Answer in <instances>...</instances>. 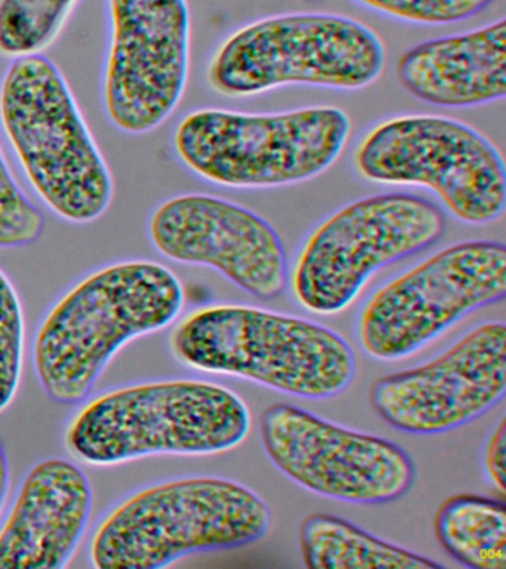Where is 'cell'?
<instances>
[{"label":"cell","mask_w":506,"mask_h":569,"mask_svg":"<svg viewBox=\"0 0 506 569\" xmlns=\"http://www.w3.org/2000/svg\"><path fill=\"white\" fill-rule=\"evenodd\" d=\"M183 305L180 279L159 262L121 261L92 271L39 325L33 341L39 385L54 402H81L121 347L167 328Z\"/></svg>","instance_id":"cell-1"},{"label":"cell","mask_w":506,"mask_h":569,"mask_svg":"<svg viewBox=\"0 0 506 569\" xmlns=\"http://www.w3.org/2000/svg\"><path fill=\"white\" fill-rule=\"evenodd\" d=\"M170 349L186 367L246 378L297 398H333L355 376L354 351L339 333L250 306L199 307L171 332Z\"/></svg>","instance_id":"cell-2"},{"label":"cell","mask_w":506,"mask_h":569,"mask_svg":"<svg viewBox=\"0 0 506 569\" xmlns=\"http://www.w3.org/2000/svg\"><path fill=\"white\" fill-rule=\"evenodd\" d=\"M0 123L39 199L61 220L90 224L113 199L112 173L59 67L12 60L0 83Z\"/></svg>","instance_id":"cell-3"},{"label":"cell","mask_w":506,"mask_h":569,"mask_svg":"<svg viewBox=\"0 0 506 569\" xmlns=\"http://www.w3.org/2000/svg\"><path fill=\"white\" fill-rule=\"evenodd\" d=\"M350 119L335 106L277 113L202 107L176 124V158L208 184L235 190L279 189L321 176L348 144Z\"/></svg>","instance_id":"cell-4"},{"label":"cell","mask_w":506,"mask_h":569,"mask_svg":"<svg viewBox=\"0 0 506 569\" xmlns=\"http://www.w3.org/2000/svg\"><path fill=\"white\" fill-rule=\"evenodd\" d=\"M244 400L215 382L168 380L112 390L73 417L65 445L77 460L119 465L149 456H204L237 448L250 433Z\"/></svg>","instance_id":"cell-5"},{"label":"cell","mask_w":506,"mask_h":569,"mask_svg":"<svg viewBox=\"0 0 506 569\" xmlns=\"http://www.w3.org/2000/svg\"><path fill=\"white\" fill-rule=\"evenodd\" d=\"M385 62L384 42L361 21L330 12H286L226 34L208 58L206 82L228 98L295 84L359 91L380 78Z\"/></svg>","instance_id":"cell-6"},{"label":"cell","mask_w":506,"mask_h":569,"mask_svg":"<svg viewBox=\"0 0 506 569\" xmlns=\"http://www.w3.org/2000/svg\"><path fill=\"white\" fill-rule=\"evenodd\" d=\"M269 527L268 505L246 485L208 476L170 480L119 502L96 529L90 559L99 569H158L251 545Z\"/></svg>","instance_id":"cell-7"},{"label":"cell","mask_w":506,"mask_h":569,"mask_svg":"<svg viewBox=\"0 0 506 569\" xmlns=\"http://www.w3.org/2000/svg\"><path fill=\"white\" fill-rule=\"evenodd\" d=\"M446 230V213L421 196H366L305 236L288 264L287 287L310 313H339L377 270L433 247Z\"/></svg>","instance_id":"cell-8"},{"label":"cell","mask_w":506,"mask_h":569,"mask_svg":"<svg viewBox=\"0 0 506 569\" xmlns=\"http://www.w3.org/2000/svg\"><path fill=\"white\" fill-rule=\"evenodd\" d=\"M350 160L363 180L429 190L464 224H490L504 216V159L483 133L459 120L390 116L361 133Z\"/></svg>","instance_id":"cell-9"},{"label":"cell","mask_w":506,"mask_h":569,"mask_svg":"<svg viewBox=\"0 0 506 569\" xmlns=\"http://www.w3.org/2000/svg\"><path fill=\"white\" fill-rule=\"evenodd\" d=\"M505 296V244L466 240L377 288L358 311L355 337L373 359L407 358L457 320Z\"/></svg>","instance_id":"cell-10"},{"label":"cell","mask_w":506,"mask_h":569,"mask_svg":"<svg viewBox=\"0 0 506 569\" xmlns=\"http://www.w3.org/2000/svg\"><path fill=\"white\" fill-rule=\"evenodd\" d=\"M266 456L292 482L354 505L397 501L415 482L399 445L324 420L295 405L275 403L260 417Z\"/></svg>","instance_id":"cell-11"},{"label":"cell","mask_w":506,"mask_h":569,"mask_svg":"<svg viewBox=\"0 0 506 569\" xmlns=\"http://www.w3.org/2000/svg\"><path fill=\"white\" fill-rule=\"evenodd\" d=\"M106 114L119 131H155L177 109L189 78L188 0H106Z\"/></svg>","instance_id":"cell-12"},{"label":"cell","mask_w":506,"mask_h":569,"mask_svg":"<svg viewBox=\"0 0 506 569\" xmlns=\"http://www.w3.org/2000/svg\"><path fill=\"white\" fill-rule=\"evenodd\" d=\"M506 393V327L478 325L437 358L373 382L377 416L408 435H438L477 420Z\"/></svg>","instance_id":"cell-13"},{"label":"cell","mask_w":506,"mask_h":569,"mask_svg":"<svg viewBox=\"0 0 506 569\" xmlns=\"http://www.w3.org/2000/svg\"><path fill=\"white\" fill-rule=\"evenodd\" d=\"M148 231L167 260L211 267L257 300H275L286 291L288 261L277 231L232 200L172 196L150 213Z\"/></svg>","instance_id":"cell-14"},{"label":"cell","mask_w":506,"mask_h":569,"mask_svg":"<svg viewBox=\"0 0 506 569\" xmlns=\"http://www.w3.org/2000/svg\"><path fill=\"white\" fill-rule=\"evenodd\" d=\"M91 507V487L81 467L63 458L34 465L0 528V569L68 567Z\"/></svg>","instance_id":"cell-15"},{"label":"cell","mask_w":506,"mask_h":569,"mask_svg":"<svg viewBox=\"0 0 506 569\" xmlns=\"http://www.w3.org/2000/svg\"><path fill=\"white\" fill-rule=\"evenodd\" d=\"M398 82L416 100L444 109L493 104L506 96V20L425 40L397 61Z\"/></svg>","instance_id":"cell-16"},{"label":"cell","mask_w":506,"mask_h":569,"mask_svg":"<svg viewBox=\"0 0 506 569\" xmlns=\"http://www.w3.org/2000/svg\"><path fill=\"white\" fill-rule=\"evenodd\" d=\"M299 542L304 562L310 569L443 568L435 560L380 540L333 515H309L300 525Z\"/></svg>","instance_id":"cell-17"},{"label":"cell","mask_w":506,"mask_h":569,"mask_svg":"<svg viewBox=\"0 0 506 569\" xmlns=\"http://www.w3.org/2000/svg\"><path fill=\"white\" fill-rule=\"evenodd\" d=\"M435 537L452 559L473 569L506 568V507L495 498L459 493L438 507Z\"/></svg>","instance_id":"cell-18"},{"label":"cell","mask_w":506,"mask_h":569,"mask_svg":"<svg viewBox=\"0 0 506 569\" xmlns=\"http://www.w3.org/2000/svg\"><path fill=\"white\" fill-rule=\"evenodd\" d=\"M78 0H0V56H39L57 39Z\"/></svg>","instance_id":"cell-19"},{"label":"cell","mask_w":506,"mask_h":569,"mask_svg":"<svg viewBox=\"0 0 506 569\" xmlns=\"http://www.w3.org/2000/svg\"><path fill=\"white\" fill-rule=\"evenodd\" d=\"M24 351V316L14 284L0 270V412L19 390Z\"/></svg>","instance_id":"cell-20"},{"label":"cell","mask_w":506,"mask_h":569,"mask_svg":"<svg viewBox=\"0 0 506 569\" xmlns=\"http://www.w3.org/2000/svg\"><path fill=\"white\" fill-rule=\"evenodd\" d=\"M389 20L411 26H448L470 20L496 0H353Z\"/></svg>","instance_id":"cell-21"},{"label":"cell","mask_w":506,"mask_h":569,"mask_svg":"<svg viewBox=\"0 0 506 569\" xmlns=\"http://www.w3.org/2000/svg\"><path fill=\"white\" fill-rule=\"evenodd\" d=\"M41 211L23 193L0 149V248L33 243L41 236Z\"/></svg>","instance_id":"cell-22"},{"label":"cell","mask_w":506,"mask_h":569,"mask_svg":"<svg viewBox=\"0 0 506 569\" xmlns=\"http://www.w3.org/2000/svg\"><path fill=\"white\" fill-rule=\"evenodd\" d=\"M505 452H506V421L502 417L484 443L483 466L488 482L500 493H505Z\"/></svg>","instance_id":"cell-23"},{"label":"cell","mask_w":506,"mask_h":569,"mask_svg":"<svg viewBox=\"0 0 506 569\" xmlns=\"http://www.w3.org/2000/svg\"><path fill=\"white\" fill-rule=\"evenodd\" d=\"M8 492H10V462H8L6 448L0 440V513L6 506Z\"/></svg>","instance_id":"cell-24"}]
</instances>
